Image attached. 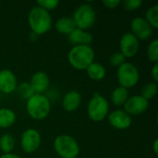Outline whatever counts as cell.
Masks as SVG:
<instances>
[{
    "label": "cell",
    "instance_id": "obj_2",
    "mask_svg": "<svg viewBox=\"0 0 158 158\" xmlns=\"http://www.w3.org/2000/svg\"><path fill=\"white\" fill-rule=\"evenodd\" d=\"M94 57L95 53L91 45H75L68 54L69 65L77 70H86L94 62Z\"/></svg>",
    "mask_w": 158,
    "mask_h": 158
},
{
    "label": "cell",
    "instance_id": "obj_30",
    "mask_svg": "<svg viewBox=\"0 0 158 158\" xmlns=\"http://www.w3.org/2000/svg\"><path fill=\"white\" fill-rule=\"evenodd\" d=\"M151 76L154 81V82L157 83L158 81V63L154 64L152 69H151Z\"/></svg>",
    "mask_w": 158,
    "mask_h": 158
},
{
    "label": "cell",
    "instance_id": "obj_17",
    "mask_svg": "<svg viewBox=\"0 0 158 158\" xmlns=\"http://www.w3.org/2000/svg\"><path fill=\"white\" fill-rule=\"evenodd\" d=\"M55 28L57 32L64 35H69L76 29V25L71 17H61L56 21Z\"/></svg>",
    "mask_w": 158,
    "mask_h": 158
},
{
    "label": "cell",
    "instance_id": "obj_20",
    "mask_svg": "<svg viewBox=\"0 0 158 158\" xmlns=\"http://www.w3.org/2000/svg\"><path fill=\"white\" fill-rule=\"evenodd\" d=\"M129 97H130L129 90L118 85L112 92L111 102L116 106H123Z\"/></svg>",
    "mask_w": 158,
    "mask_h": 158
},
{
    "label": "cell",
    "instance_id": "obj_14",
    "mask_svg": "<svg viewBox=\"0 0 158 158\" xmlns=\"http://www.w3.org/2000/svg\"><path fill=\"white\" fill-rule=\"evenodd\" d=\"M34 94H44V93L48 89L50 84V80L48 75L44 71H37L31 77L29 81Z\"/></svg>",
    "mask_w": 158,
    "mask_h": 158
},
{
    "label": "cell",
    "instance_id": "obj_4",
    "mask_svg": "<svg viewBox=\"0 0 158 158\" xmlns=\"http://www.w3.org/2000/svg\"><path fill=\"white\" fill-rule=\"evenodd\" d=\"M71 18L77 29L87 31L91 29L96 21V11L92 5L83 3L75 8Z\"/></svg>",
    "mask_w": 158,
    "mask_h": 158
},
{
    "label": "cell",
    "instance_id": "obj_5",
    "mask_svg": "<svg viewBox=\"0 0 158 158\" xmlns=\"http://www.w3.org/2000/svg\"><path fill=\"white\" fill-rule=\"evenodd\" d=\"M108 114V101L99 93H94L87 106L88 118L94 122H101L107 118Z\"/></svg>",
    "mask_w": 158,
    "mask_h": 158
},
{
    "label": "cell",
    "instance_id": "obj_11",
    "mask_svg": "<svg viewBox=\"0 0 158 158\" xmlns=\"http://www.w3.org/2000/svg\"><path fill=\"white\" fill-rule=\"evenodd\" d=\"M131 34L139 41H146L153 34V28L143 17H136L131 22Z\"/></svg>",
    "mask_w": 158,
    "mask_h": 158
},
{
    "label": "cell",
    "instance_id": "obj_3",
    "mask_svg": "<svg viewBox=\"0 0 158 158\" xmlns=\"http://www.w3.org/2000/svg\"><path fill=\"white\" fill-rule=\"evenodd\" d=\"M26 111L34 120H43L48 117L51 111V103L44 94H33L26 101Z\"/></svg>",
    "mask_w": 158,
    "mask_h": 158
},
{
    "label": "cell",
    "instance_id": "obj_28",
    "mask_svg": "<svg viewBox=\"0 0 158 158\" xmlns=\"http://www.w3.org/2000/svg\"><path fill=\"white\" fill-rule=\"evenodd\" d=\"M143 5L142 0H125L122 2V6L127 11H135Z\"/></svg>",
    "mask_w": 158,
    "mask_h": 158
},
{
    "label": "cell",
    "instance_id": "obj_25",
    "mask_svg": "<svg viewBox=\"0 0 158 158\" xmlns=\"http://www.w3.org/2000/svg\"><path fill=\"white\" fill-rule=\"evenodd\" d=\"M18 94H19V96L23 99V100H28L30 99L34 94L31 84L29 82H21L19 85H18Z\"/></svg>",
    "mask_w": 158,
    "mask_h": 158
},
{
    "label": "cell",
    "instance_id": "obj_9",
    "mask_svg": "<svg viewBox=\"0 0 158 158\" xmlns=\"http://www.w3.org/2000/svg\"><path fill=\"white\" fill-rule=\"evenodd\" d=\"M140 41L131 32L124 33L119 40V52L126 57L131 58L137 55Z\"/></svg>",
    "mask_w": 158,
    "mask_h": 158
},
{
    "label": "cell",
    "instance_id": "obj_23",
    "mask_svg": "<svg viewBox=\"0 0 158 158\" xmlns=\"http://www.w3.org/2000/svg\"><path fill=\"white\" fill-rule=\"evenodd\" d=\"M158 93V86L157 83L156 82H149L145 84L142 90H141V96L146 99L147 101H150L154 99Z\"/></svg>",
    "mask_w": 158,
    "mask_h": 158
},
{
    "label": "cell",
    "instance_id": "obj_7",
    "mask_svg": "<svg viewBox=\"0 0 158 158\" xmlns=\"http://www.w3.org/2000/svg\"><path fill=\"white\" fill-rule=\"evenodd\" d=\"M117 79L119 86L126 89L134 87L140 80V72L138 68L131 62H125L118 68Z\"/></svg>",
    "mask_w": 158,
    "mask_h": 158
},
{
    "label": "cell",
    "instance_id": "obj_15",
    "mask_svg": "<svg viewBox=\"0 0 158 158\" xmlns=\"http://www.w3.org/2000/svg\"><path fill=\"white\" fill-rule=\"evenodd\" d=\"M81 104V95L77 91H69L62 98V107L67 112L76 111Z\"/></svg>",
    "mask_w": 158,
    "mask_h": 158
},
{
    "label": "cell",
    "instance_id": "obj_33",
    "mask_svg": "<svg viewBox=\"0 0 158 158\" xmlns=\"http://www.w3.org/2000/svg\"><path fill=\"white\" fill-rule=\"evenodd\" d=\"M76 158H78V157H76Z\"/></svg>",
    "mask_w": 158,
    "mask_h": 158
},
{
    "label": "cell",
    "instance_id": "obj_12",
    "mask_svg": "<svg viewBox=\"0 0 158 158\" xmlns=\"http://www.w3.org/2000/svg\"><path fill=\"white\" fill-rule=\"evenodd\" d=\"M107 120L110 126L116 130L124 131L131 126L132 118L123 109H116L110 112L107 116Z\"/></svg>",
    "mask_w": 158,
    "mask_h": 158
},
{
    "label": "cell",
    "instance_id": "obj_8",
    "mask_svg": "<svg viewBox=\"0 0 158 158\" xmlns=\"http://www.w3.org/2000/svg\"><path fill=\"white\" fill-rule=\"evenodd\" d=\"M42 143L40 132L35 129H27L20 136V147L26 154H32L36 152Z\"/></svg>",
    "mask_w": 158,
    "mask_h": 158
},
{
    "label": "cell",
    "instance_id": "obj_26",
    "mask_svg": "<svg viewBox=\"0 0 158 158\" xmlns=\"http://www.w3.org/2000/svg\"><path fill=\"white\" fill-rule=\"evenodd\" d=\"M126 57L118 51V52H116L114 54H112L109 57V64L111 67H114V68H118L120 67L121 65H123L125 62H126Z\"/></svg>",
    "mask_w": 158,
    "mask_h": 158
},
{
    "label": "cell",
    "instance_id": "obj_32",
    "mask_svg": "<svg viewBox=\"0 0 158 158\" xmlns=\"http://www.w3.org/2000/svg\"><path fill=\"white\" fill-rule=\"evenodd\" d=\"M153 151H154V153H155L156 155H157L158 154V140L157 139H156V140L154 141V143H153Z\"/></svg>",
    "mask_w": 158,
    "mask_h": 158
},
{
    "label": "cell",
    "instance_id": "obj_29",
    "mask_svg": "<svg viewBox=\"0 0 158 158\" xmlns=\"http://www.w3.org/2000/svg\"><path fill=\"white\" fill-rule=\"evenodd\" d=\"M102 4L107 9H116L121 4V1H119V0H104L102 2Z\"/></svg>",
    "mask_w": 158,
    "mask_h": 158
},
{
    "label": "cell",
    "instance_id": "obj_31",
    "mask_svg": "<svg viewBox=\"0 0 158 158\" xmlns=\"http://www.w3.org/2000/svg\"><path fill=\"white\" fill-rule=\"evenodd\" d=\"M0 158H22L20 157L19 156L16 155V154H13V153H10V154H3Z\"/></svg>",
    "mask_w": 158,
    "mask_h": 158
},
{
    "label": "cell",
    "instance_id": "obj_18",
    "mask_svg": "<svg viewBox=\"0 0 158 158\" xmlns=\"http://www.w3.org/2000/svg\"><path fill=\"white\" fill-rule=\"evenodd\" d=\"M86 73L91 80L95 81H100L106 77V69L103 64L98 62H93L86 69Z\"/></svg>",
    "mask_w": 158,
    "mask_h": 158
},
{
    "label": "cell",
    "instance_id": "obj_13",
    "mask_svg": "<svg viewBox=\"0 0 158 158\" xmlns=\"http://www.w3.org/2000/svg\"><path fill=\"white\" fill-rule=\"evenodd\" d=\"M18 88V80L10 69L0 70V92L5 94L14 93Z\"/></svg>",
    "mask_w": 158,
    "mask_h": 158
},
{
    "label": "cell",
    "instance_id": "obj_27",
    "mask_svg": "<svg viewBox=\"0 0 158 158\" xmlns=\"http://www.w3.org/2000/svg\"><path fill=\"white\" fill-rule=\"evenodd\" d=\"M36 4H37L36 6H38L49 12L51 10L56 9L58 6L59 1L58 0H38L36 2Z\"/></svg>",
    "mask_w": 158,
    "mask_h": 158
},
{
    "label": "cell",
    "instance_id": "obj_24",
    "mask_svg": "<svg viewBox=\"0 0 158 158\" xmlns=\"http://www.w3.org/2000/svg\"><path fill=\"white\" fill-rule=\"evenodd\" d=\"M146 56L150 62L156 64L158 63V40L154 39L147 46Z\"/></svg>",
    "mask_w": 158,
    "mask_h": 158
},
{
    "label": "cell",
    "instance_id": "obj_10",
    "mask_svg": "<svg viewBox=\"0 0 158 158\" xmlns=\"http://www.w3.org/2000/svg\"><path fill=\"white\" fill-rule=\"evenodd\" d=\"M149 107V101L141 95H132L128 98L123 106V110L131 116H139L143 114Z\"/></svg>",
    "mask_w": 158,
    "mask_h": 158
},
{
    "label": "cell",
    "instance_id": "obj_16",
    "mask_svg": "<svg viewBox=\"0 0 158 158\" xmlns=\"http://www.w3.org/2000/svg\"><path fill=\"white\" fill-rule=\"evenodd\" d=\"M68 41L75 45H91L94 41L93 34L88 31H83L81 29H75L69 35H68Z\"/></svg>",
    "mask_w": 158,
    "mask_h": 158
},
{
    "label": "cell",
    "instance_id": "obj_6",
    "mask_svg": "<svg viewBox=\"0 0 158 158\" xmlns=\"http://www.w3.org/2000/svg\"><path fill=\"white\" fill-rule=\"evenodd\" d=\"M56 153L61 158H76L80 154V145L77 140L68 134H61L54 141Z\"/></svg>",
    "mask_w": 158,
    "mask_h": 158
},
{
    "label": "cell",
    "instance_id": "obj_19",
    "mask_svg": "<svg viewBox=\"0 0 158 158\" xmlns=\"http://www.w3.org/2000/svg\"><path fill=\"white\" fill-rule=\"evenodd\" d=\"M17 119L16 113L7 107L0 108V129H9Z\"/></svg>",
    "mask_w": 158,
    "mask_h": 158
},
{
    "label": "cell",
    "instance_id": "obj_21",
    "mask_svg": "<svg viewBox=\"0 0 158 158\" xmlns=\"http://www.w3.org/2000/svg\"><path fill=\"white\" fill-rule=\"evenodd\" d=\"M16 146L15 138L9 133H4L0 136V150L3 154H10Z\"/></svg>",
    "mask_w": 158,
    "mask_h": 158
},
{
    "label": "cell",
    "instance_id": "obj_1",
    "mask_svg": "<svg viewBox=\"0 0 158 158\" xmlns=\"http://www.w3.org/2000/svg\"><path fill=\"white\" fill-rule=\"evenodd\" d=\"M28 24L33 34L36 36L44 35L48 32L53 26V19L47 10L34 6L28 14Z\"/></svg>",
    "mask_w": 158,
    "mask_h": 158
},
{
    "label": "cell",
    "instance_id": "obj_22",
    "mask_svg": "<svg viewBox=\"0 0 158 158\" xmlns=\"http://www.w3.org/2000/svg\"><path fill=\"white\" fill-rule=\"evenodd\" d=\"M144 19L149 23V25L153 28V30H156L158 28V5L152 6L145 12Z\"/></svg>",
    "mask_w": 158,
    "mask_h": 158
}]
</instances>
